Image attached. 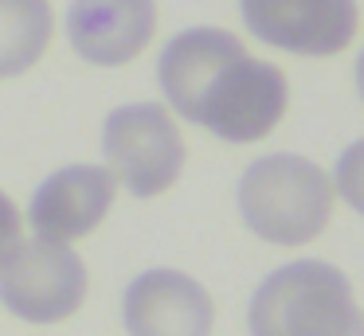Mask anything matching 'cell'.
<instances>
[{"label": "cell", "mask_w": 364, "mask_h": 336, "mask_svg": "<svg viewBox=\"0 0 364 336\" xmlns=\"http://www.w3.org/2000/svg\"><path fill=\"white\" fill-rule=\"evenodd\" d=\"M333 203L337 192L325 168L294 153L259 156L239 180V211L247 227L274 246L314 242L329 223Z\"/></svg>", "instance_id": "obj_3"}, {"label": "cell", "mask_w": 364, "mask_h": 336, "mask_svg": "<svg viewBox=\"0 0 364 336\" xmlns=\"http://www.w3.org/2000/svg\"><path fill=\"white\" fill-rule=\"evenodd\" d=\"M239 8L259 43L294 55H341L360 28L356 0H239Z\"/></svg>", "instance_id": "obj_6"}, {"label": "cell", "mask_w": 364, "mask_h": 336, "mask_svg": "<svg viewBox=\"0 0 364 336\" xmlns=\"http://www.w3.org/2000/svg\"><path fill=\"white\" fill-rule=\"evenodd\" d=\"M102 153L114 180L137 200H153L176 184L184 168V137L161 102L118 106L102 125Z\"/></svg>", "instance_id": "obj_5"}, {"label": "cell", "mask_w": 364, "mask_h": 336, "mask_svg": "<svg viewBox=\"0 0 364 336\" xmlns=\"http://www.w3.org/2000/svg\"><path fill=\"white\" fill-rule=\"evenodd\" d=\"M122 320L129 336H212L215 305L181 270H145L126 286Z\"/></svg>", "instance_id": "obj_7"}, {"label": "cell", "mask_w": 364, "mask_h": 336, "mask_svg": "<svg viewBox=\"0 0 364 336\" xmlns=\"http://www.w3.org/2000/svg\"><path fill=\"white\" fill-rule=\"evenodd\" d=\"M114 192H118V180L110 168H98V164L59 168L36 188L28 223H32L36 239L71 246L75 239H87L110 215Z\"/></svg>", "instance_id": "obj_8"}, {"label": "cell", "mask_w": 364, "mask_h": 336, "mask_svg": "<svg viewBox=\"0 0 364 336\" xmlns=\"http://www.w3.org/2000/svg\"><path fill=\"white\" fill-rule=\"evenodd\" d=\"M51 23V0H0V78H16L40 63Z\"/></svg>", "instance_id": "obj_10"}, {"label": "cell", "mask_w": 364, "mask_h": 336, "mask_svg": "<svg viewBox=\"0 0 364 336\" xmlns=\"http://www.w3.org/2000/svg\"><path fill=\"white\" fill-rule=\"evenodd\" d=\"M157 36V0H71L67 39L95 67L137 59Z\"/></svg>", "instance_id": "obj_9"}, {"label": "cell", "mask_w": 364, "mask_h": 336, "mask_svg": "<svg viewBox=\"0 0 364 336\" xmlns=\"http://www.w3.org/2000/svg\"><path fill=\"white\" fill-rule=\"evenodd\" d=\"M157 82L176 114L231 145L267 137L290 102L282 67L247 55L223 28H188L173 36L157 59Z\"/></svg>", "instance_id": "obj_1"}, {"label": "cell", "mask_w": 364, "mask_h": 336, "mask_svg": "<svg viewBox=\"0 0 364 336\" xmlns=\"http://www.w3.org/2000/svg\"><path fill=\"white\" fill-rule=\"evenodd\" d=\"M333 192L348 203L353 211L364 215V137L341 153L337 161V176H333Z\"/></svg>", "instance_id": "obj_11"}, {"label": "cell", "mask_w": 364, "mask_h": 336, "mask_svg": "<svg viewBox=\"0 0 364 336\" xmlns=\"http://www.w3.org/2000/svg\"><path fill=\"white\" fill-rule=\"evenodd\" d=\"M16 239H20V211L9 195L0 192V254H4Z\"/></svg>", "instance_id": "obj_12"}, {"label": "cell", "mask_w": 364, "mask_h": 336, "mask_svg": "<svg viewBox=\"0 0 364 336\" xmlns=\"http://www.w3.org/2000/svg\"><path fill=\"white\" fill-rule=\"evenodd\" d=\"M356 94H360V102H364V51H360V59H356Z\"/></svg>", "instance_id": "obj_13"}, {"label": "cell", "mask_w": 364, "mask_h": 336, "mask_svg": "<svg viewBox=\"0 0 364 336\" xmlns=\"http://www.w3.org/2000/svg\"><path fill=\"white\" fill-rule=\"evenodd\" d=\"M87 297V266L63 242L16 239L0 254V301L28 325H59Z\"/></svg>", "instance_id": "obj_4"}, {"label": "cell", "mask_w": 364, "mask_h": 336, "mask_svg": "<svg viewBox=\"0 0 364 336\" xmlns=\"http://www.w3.org/2000/svg\"><path fill=\"white\" fill-rule=\"evenodd\" d=\"M251 336H364L353 281L321 258L274 270L251 297Z\"/></svg>", "instance_id": "obj_2"}]
</instances>
